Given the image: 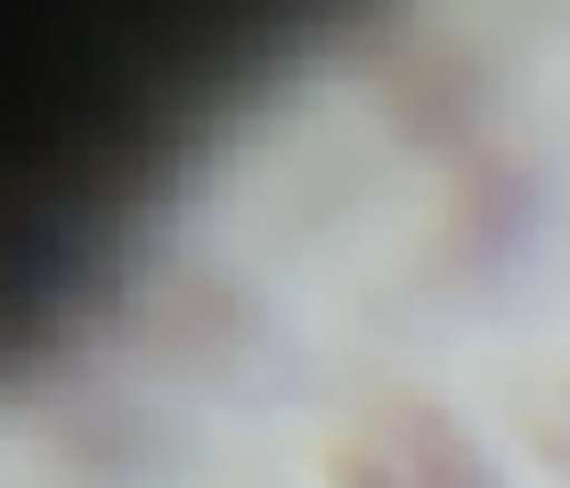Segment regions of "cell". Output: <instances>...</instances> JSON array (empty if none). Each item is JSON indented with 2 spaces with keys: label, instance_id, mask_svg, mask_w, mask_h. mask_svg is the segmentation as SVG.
Here are the masks:
<instances>
[{
  "label": "cell",
  "instance_id": "cell-1",
  "mask_svg": "<svg viewBox=\"0 0 570 488\" xmlns=\"http://www.w3.org/2000/svg\"><path fill=\"white\" fill-rule=\"evenodd\" d=\"M562 237V179L522 139H489L481 156L440 171L424 212V286L473 318H505L538 286Z\"/></svg>",
  "mask_w": 570,
  "mask_h": 488
},
{
  "label": "cell",
  "instance_id": "cell-2",
  "mask_svg": "<svg viewBox=\"0 0 570 488\" xmlns=\"http://www.w3.org/2000/svg\"><path fill=\"white\" fill-rule=\"evenodd\" d=\"M358 90H367L383 131L440 171L481 156L489 139H505L498 131V58H489L481 33H464L440 9L383 24L367 41V58H358Z\"/></svg>",
  "mask_w": 570,
  "mask_h": 488
},
{
  "label": "cell",
  "instance_id": "cell-3",
  "mask_svg": "<svg viewBox=\"0 0 570 488\" xmlns=\"http://www.w3.org/2000/svg\"><path fill=\"white\" fill-rule=\"evenodd\" d=\"M318 488H513V472L456 399L392 375L326 424Z\"/></svg>",
  "mask_w": 570,
  "mask_h": 488
},
{
  "label": "cell",
  "instance_id": "cell-4",
  "mask_svg": "<svg viewBox=\"0 0 570 488\" xmlns=\"http://www.w3.org/2000/svg\"><path fill=\"white\" fill-rule=\"evenodd\" d=\"M131 358L155 382H196V391L245 399L277 367V326L228 269H164L131 301Z\"/></svg>",
  "mask_w": 570,
  "mask_h": 488
},
{
  "label": "cell",
  "instance_id": "cell-5",
  "mask_svg": "<svg viewBox=\"0 0 570 488\" xmlns=\"http://www.w3.org/2000/svg\"><path fill=\"white\" fill-rule=\"evenodd\" d=\"M179 448H188V440H179L155 407H139V399H82L66 416V440H58V456L90 488H155V480L179 472L171 465Z\"/></svg>",
  "mask_w": 570,
  "mask_h": 488
},
{
  "label": "cell",
  "instance_id": "cell-6",
  "mask_svg": "<svg viewBox=\"0 0 570 488\" xmlns=\"http://www.w3.org/2000/svg\"><path fill=\"white\" fill-rule=\"evenodd\" d=\"M505 431L554 488H570V367H547V375L513 382L505 391Z\"/></svg>",
  "mask_w": 570,
  "mask_h": 488
}]
</instances>
